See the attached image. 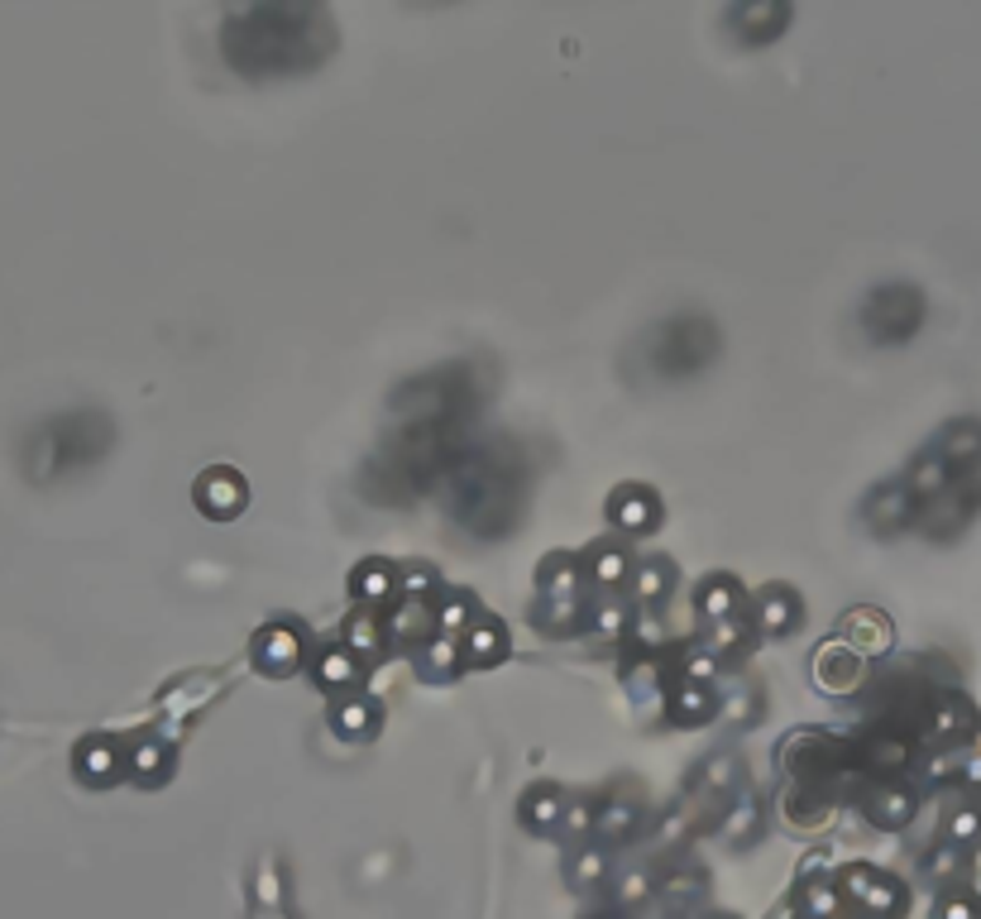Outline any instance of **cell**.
Wrapping results in <instances>:
<instances>
[{
  "mask_svg": "<svg viewBox=\"0 0 981 919\" xmlns=\"http://www.w3.org/2000/svg\"><path fill=\"white\" fill-rule=\"evenodd\" d=\"M268 646H273V652L259 656V666H268L273 675H283V670L297 666V642L287 637V632H268Z\"/></svg>",
  "mask_w": 981,
  "mask_h": 919,
  "instance_id": "7c38bea8",
  "label": "cell"
},
{
  "mask_svg": "<svg viewBox=\"0 0 981 919\" xmlns=\"http://www.w3.org/2000/svg\"><path fill=\"white\" fill-rule=\"evenodd\" d=\"M77 771H82V781H110L115 775V747L110 742H82V752H77Z\"/></svg>",
  "mask_w": 981,
  "mask_h": 919,
  "instance_id": "ba28073f",
  "label": "cell"
},
{
  "mask_svg": "<svg viewBox=\"0 0 981 919\" xmlns=\"http://www.w3.org/2000/svg\"><path fill=\"white\" fill-rule=\"evenodd\" d=\"M441 623H445V627H460V623H465V603H460V599H455V603H445Z\"/></svg>",
  "mask_w": 981,
  "mask_h": 919,
  "instance_id": "ffe728a7",
  "label": "cell"
},
{
  "mask_svg": "<svg viewBox=\"0 0 981 919\" xmlns=\"http://www.w3.org/2000/svg\"><path fill=\"white\" fill-rule=\"evenodd\" d=\"M350 675H355V666H350V656H345V652L326 656V680H350Z\"/></svg>",
  "mask_w": 981,
  "mask_h": 919,
  "instance_id": "2e32d148",
  "label": "cell"
},
{
  "mask_svg": "<svg viewBox=\"0 0 981 919\" xmlns=\"http://www.w3.org/2000/svg\"><path fill=\"white\" fill-rule=\"evenodd\" d=\"M953 828H958V838H972V833L981 828V818H977V814H958V824H953Z\"/></svg>",
  "mask_w": 981,
  "mask_h": 919,
  "instance_id": "7402d4cb",
  "label": "cell"
},
{
  "mask_svg": "<svg viewBox=\"0 0 981 919\" xmlns=\"http://www.w3.org/2000/svg\"><path fill=\"white\" fill-rule=\"evenodd\" d=\"M790 617H795V599H790L785 589H771V603H767V613H761V627H767V632H785Z\"/></svg>",
  "mask_w": 981,
  "mask_h": 919,
  "instance_id": "4fadbf2b",
  "label": "cell"
},
{
  "mask_svg": "<svg viewBox=\"0 0 981 919\" xmlns=\"http://www.w3.org/2000/svg\"><path fill=\"white\" fill-rule=\"evenodd\" d=\"M977 455H981V426L962 422L948 431V465H972Z\"/></svg>",
  "mask_w": 981,
  "mask_h": 919,
  "instance_id": "30bf717a",
  "label": "cell"
},
{
  "mask_svg": "<svg viewBox=\"0 0 981 919\" xmlns=\"http://www.w3.org/2000/svg\"><path fill=\"white\" fill-rule=\"evenodd\" d=\"M714 350H718V330L704 316H675V321H661L646 336V365L661 379H685V373L704 369Z\"/></svg>",
  "mask_w": 981,
  "mask_h": 919,
  "instance_id": "7a4b0ae2",
  "label": "cell"
},
{
  "mask_svg": "<svg viewBox=\"0 0 981 919\" xmlns=\"http://www.w3.org/2000/svg\"><path fill=\"white\" fill-rule=\"evenodd\" d=\"M910 795H905V790H886L882 800H872V818L876 824H886V828H896V824H905V818H910Z\"/></svg>",
  "mask_w": 981,
  "mask_h": 919,
  "instance_id": "8fae6325",
  "label": "cell"
},
{
  "mask_svg": "<svg viewBox=\"0 0 981 919\" xmlns=\"http://www.w3.org/2000/svg\"><path fill=\"white\" fill-rule=\"evenodd\" d=\"M704 714H709V699H704L695 685H685L681 695H675V718H704Z\"/></svg>",
  "mask_w": 981,
  "mask_h": 919,
  "instance_id": "5bb4252c",
  "label": "cell"
},
{
  "mask_svg": "<svg viewBox=\"0 0 981 919\" xmlns=\"http://www.w3.org/2000/svg\"><path fill=\"white\" fill-rule=\"evenodd\" d=\"M919 321H925V297H919L915 287H905V283H890V287H882V293H872L867 311H862L867 336L882 340V345L910 340L919 330Z\"/></svg>",
  "mask_w": 981,
  "mask_h": 919,
  "instance_id": "3957f363",
  "label": "cell"
},
{
  "mask_svg": "<svg viewBox=\"0 0 981 919\" xmlns=\"http://www.w3.org/2000/svg\"><path fill=\"white\" fill-rule=\"evenodd\" d=\"M847 632L862 637L867 652H886V646H890V623H886V617H872V609H857L853 623H847Z\"/></svg>",
  "mask_w": 981,
  "mask_h": 919,
  "instance_id": "9c48e42d",
  "label": "cell"
},
{
  "mask_svg": "<svg viewBox=\"0 0 981 919\" xmlns=\"http://www.w3.org/2000/svg\"><path fill=\"white\" fill-rule=\"evenodd\" d=\"M910 508H915L910 488H886V494H876V503H872V522L882 531H890V527H900L905 517H910Z\"/></svg>",
  "mask_w": 981,
  "mask_h": 919,
  "instance_id": "52a82bcc",
  "label": "cell"
},
{
  "mask_svg": "<svg viewBox=\"0 0 981 919\" xmlns=\"http://www.w3.org/2000/svg\"><path fill=\"white\" fill-rule=\"evenodd\" d=\"M154 767H158V747H139V752H135V771L149 775Z\"/></svg>",
  "mask_w": 981,
  "mask_h": 919,
  "instance_id": "ac0fdd59",
  "label": "cell"
},
{
  "mask_svg": "<svg viewBox=\"0 0 981 919\" xmlns=\"http://www.w3.org/2000/svg\"><path fill=\"white\" fill-rule=\"evenodd\" d=\"M618 570H623V556H603L599 560V580H618Z\"/></svg>",
  "mask_w": 981,
  "mask_h": 919,
  "instance_id": "44dd1931",
  "label": "cell"
},
{
  "mask_svg": "<svg viewBox=\"0 0 981 919\" xmlns=\"http://www.w3.org/2000/svg\"><path fill=\"white\" fill-rule=\"evenodd\" d=\"M470 652L479 656V661H488V656L498 661V656H503V632H498V627H479V637H474Z\"/></svg>",
  "mask_w": 981,
  "mask_h": 919,
  "instance_id": "9a60e30c",
  "label": "cell"
},
{
  "mask_svg": "<svg viewBox=\"0 0 981 919\" xmlns=\"http://www.w3.org/2000/svg\"><path fill=\"white\" fill-rule=\"evenodd\" d=\"M197 508L207 517H235L244 508V479L235 469H211L197 484Z\"/></svg>",
  "mask_w": 981,
  "mask_h": 919,
  "instance_id": "277c9868",
  "label": "cell"
},
{
  "mask_svg": "<svg viewBox=\"0 0 981 919\" xmlns=\"http://www.w3.org/2000/svg\"><path fill=\"white\" fill-rule=\"evenodd\" d=\"M627 824H632V810H627V804H613V810L603 814V833H623Z\"/></svg>",
  "mask_w": 981,
  "mask_h": 919,
  "instance_id": "e0dca14e",
  "label": "cell"
},
{
  "mask_svg": "<svg viewBox=\"0 0 981 919\" xmlns=\"http://www.w3.org/2000/svg\"><path fill=\"white\" fill-rule=\"evenodd\" d=\"M790 10L785 6H747L738 10V24H747V43H771L776 29H785Z\"/></svg>",
  "mask_w": 981,
  "mask_h": 919,
  "instance_id": "8992f818",
  "label": "cell"
},
{
  "mask_svg": "<svg viewBox=\"0 0 981 919\" xmlns=\"http://www.w3.org/2000/svg\"><path fill=\"white\" fill-rule=\"evenodd\" d=\"M321 10H297V6H264V10H244L225 34L230 63L244 72H278V67H307L321 57V49H312L307 24H321Z\"/></svg>",
  "mask_w": 981,
  "mask_h": 919,
  "instance_id": "6da1fadb",
  "label": "cell"
},
{
  "mask_svg": "<svg viewBox=\"0 0 981 919\" xmlns=\"http://www.w3.org/2000/svg\"><path fill=\"white\" fill-rule=\"evenodd\" d=\"M709 767H714V771H709V781H714V785H724V781H732V761H728V757H718V761H709Z\"/></svg>",
  "mask_w": 981,
  "mask_h": 919,
  "instance_id": "d6986e66",
  "label": "cell"
},
{
  "mask_svg": "<svg viewBox=\"0 0 981 919\" xmlns=\"http://www.w3.org/2000/svg\"><path fill=\"white\" fill-rule=\"evenodd\" d=\"M819 680H824L829 689H853L857 685V652L853 646L829 642L824 652H819Z\"/></svg>",
  "mask_w": 981,
  "mask_h": 919,
  "instance_id": "5b68a950",
  "label": "cell"
}]
</instances>
